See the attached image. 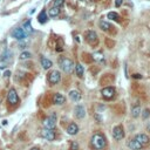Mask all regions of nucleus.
<instances>
[{"label": "nucleus", "instance_id": "1", "mask_svg": "<svg viewBox=\"0 0 150 150\" xmlns=\"http://www.w3.org/2000/svg\"><path fill=\"white\" fill-rule=\"evenodd\" d=\"M90 145L94 150L104 149L107 145V141H106V137L103 136V134H100V133L94 134L92 137V141H90Z\"/></svg>", "mask_w": 150, "mask_h": 150}, {"label": "nucleus", "instance_id": "2", "mask_svg": "<svg viewBox=\"0 0 150 150\" xmlns=\"http://www.w3.org/2000/svg\"><path fill=\"white\" fill-rule=\"evenodd\" d=\"M59 62H60V67L62 68V70L66 72V73H72L74 67H75L73 60H70L68 58H62V59H60Z\"/></svg>", "mask_w": 150, "mask_h": 150}, {"label": "nucleus", "instance_id": "3", "mask_svg": "<svg viewBox=\"0 0 150 150\" xmlns=\"http://www.w3.org/2000/svg\"><path fill=\"white\" fill-rule=\"evenodd\" d=\"M7 101H8L9 104H17L19 102V96H18L14 88L9 89V92L7 94Z\"/></svg>", "mask_w": 150, "mask_h": 150}, {"label": "nucleus", "instance_id": "4", "mask_svg": "<svg viewBox=\"0 0 150 150\" xmlns=\"http://www.w3.org/2000/svg\"><path fill=\"white\" fill-rule=\"evenodd\" d=\"M61 79V74L59 70H52L48 74V81L51 84H56Z\"/></svg>", "mask_w": 150, "mask_h": 150}, {"label": "nucleus", "instance_id": "5", "mask_svg": "<svg viewBox=\"0 0 150 150\" xmlns=\"http://www.w3.org/2000/svg\"><path fill=\"white\" fill-rule=\"evenodd\" d=\"M101 94H102V96L104 98L110 100V98L114 97V95H115V88H114V87H106V88H103L101 90Z\"/></svg>", "mask_w": 150, "mask_h": 150}, {"label": "nucleus", "instance_id": "6", "mask_svg": "<svg viewBox=\"0 0 150 150\" xmlns=\"http://www.w3.org/2000/svg\"><path fill=\"white\" fill-rule=\"evenodd\" d=\"M55 123H56V120H55V115L53 116H48L44 120V126L45 128L47 129H54L55 128Z\"/></svg>", "mask_w": 150, "mask_h": 150}, {"label": "nucleus", "instance_id": "7", "mask_svg": "<svg viewBox=\"0 0 150 150\" xmlns=\"http://www.w3.org/2000/svg\"><path fill=\"white\" fill-rule=\"evenodd\" d=\"M112 137H114L115 140H122L124 137V131H123V128L121 126H116L114 127V129H112Z\"/></svg>", "mask_w": 150, "mask_h": 150}, {"label": "nucleus", "instance_id": "8", "mask_svg": "<svg viewBox=\"0 0 150 150\" xmlns=\"http://www.w3.org/2000/svg\"><path fill=\"white\" fill-rule=\"evenodd\" d=\"M41 136L44 139L48 140V141H54L55 140V133L53 131V129H47L45 128L42 131H41Z\"/></svg>", "mask_w": 150, "mask_h": 150}, {"label": "nucleus", "instance_id": "9", "mask_svg": "<svg viewBox=\"0 0 150 150\" xmlns=\"http://www.w3.org/2000/svg\"><path fill=\"white\" fill-rule=\"evenodd\" d=\"M135 140L139 141L143 147L150 143V137L148 135H145V134H137L136 137H135Z\"/></svg>", "mask_w": 150, "mask_h": 150}, {"label": "nucleus", "instance_id": "10", "mask_svg": "<svg viewBox=\"0 0 150 150\" xmlns=\"http://www.w3.org/2000/svg\"><path fill=\"white\" fill-rule=\"evenodd\" d=\"M12 35H13L15 39H18V40H23L27 36V33L25 32L22 28H15L13 32H12Z\"/></svg>", "mask_w": 150, "mask_h": 150}, {"label": "nucleus", "instance_id": "11", "mask_svg": "<svg viewBox=\"0 0 150 150\" xmlns=\"http://www.w3.org/2000/svg\"><path fill=\"white\" fill-rule=\"evenodd\" d=\"M86 40L88 41L90 45H95L97 42V35L94 31H89L86 33Z\"/></svg>", "mask_w": 150, "mask_h": 150}, {"label": "nucleus", "instance_id": "12", "mask_svg": "<svg viewBox=\"0 0 150 150\" xmlns=\"http://www.w3.org/2000/svg\"><path fill=\"white\" fill-rule=\"evenodd\" d=\"M74 112H75V117L76 119H83L84 115H86L84 107L83 106H76L74 109Z\"/></svg>", "mask_w": 150, "mask_h": 150}, {"label": "nucleus", "instance_id": "13", "mask_svg": "<svg viewBox=\"0 0 150 150\" xmlns=\"http://www.w3.org/2000/svg\"><path fill=\"white\" fill-rule=\"evenodd\" d=\"M53 102H54V104H58V106L64 104L66 102V97L60 93H55V95L53 96Z\"/></svg>", "mask_w": 150, "mask_h": 150}, {"label": "nucleus", "instance_id": "14", "mask_svg": "<svg viewBox=\"0 0 150 150\" xmlns=\"http://www.w3.org/2000/svg\"><path fill=\"white\" fill-rule=\"evenodd\" d=\"M128 147H129L131 150H141V149L143 148V145H142L139 141H136L135 139H134V140H131V141H129Z\"/></svg>", "mask_w": 150, "mask_h": 150}, {"label": "nucleus", "instance_id": "15", "mask_svg": "<svg viewBox=\"0 0 150 150\" xmlns=\"http://www.w3.org/2000/svg\"><path fill=\"white\" fill-rule=\"evenodd\" d=\"M78 131H79V127L75 123H70L68 126V128H67V133L69 135H76Z\"/></svg>", "mask_w": 150, "mask_h": 150}, {"label": "nucleus", "instance_id": "16", "mask_svg": "<svg viewBox=\"0 0 150 150\" xmlns=\"http://www.w3.org/2000/svg\"><path fill=\"white\" fill-rule=\"evenodd\" d=\"M41 66H42L44 69H49V68L53 66V64H52L51 60H48V59H46V58H42V59H41Z\"/></svg>", "mask_w": 150, "mask_h": 150}, {"label": "nucleus", "instance_id": "17", "mask_svg": "<svg viewBox=\"0 0 150 150\" xmlns=\"http://www.w3.org/2000/svg\"><path fill=\"white\" fill-rule=\"evenodd\" d=\"M69 96H70V98L73 100V101H80L81 100V94L79 93V92H76V90H72L70 93H69Z\"/></svg>", "mask_w": 150, "mask_h": 150}, {"label": "nucleus", "instance_id": "18", "mask_svg": "<svg viewBox=\"0 0 150 150\" xmlns=\"http://www.w3.org/2000/svg\"><path fill=\"white\" fill-rule=\"evenodd\" d=\"M131 115H133V117H139V116L141 115V108H140L139 104L133 107V109H131Z\"/></svg>", "mask_w": 150, "mask_h": 150}, {"label": "nucleus", "instance_id": "19", "mask_svg": "<svg viewBox=\"0 0 150 150\" xmlns=\"http://www.w3.org/2000/svg\"><path fill=\"white\" fill-rule=\"evenodd\" d=\"M100 28H101L102 31H104V32H107V31H109L111 28V25L108 21H101L100 22Z\"/></svg>", "mask_w": 150, "mask_h": 150}, {"label": "nucleus", "instance_id": "20", "mask_svg": "<svg viewBox=\"0 0 150 150\" xmlns=\"http://www.w3.org/2000/svg\"><path fill=\"white\" fill-rule=\"evenodd\" d=\"M25 32H26L27 34H29V33H32L33 32V28H32V26H31V21L29 20H27V21H25V23H23V28H22Z\"/></svg>", "mask_w": 150, "mask_h": 150}, {"label": "nucleus", "instance_id": "21", "mask_svg": "<svg viewBox=\"0 0 150 150\" xmlns=\"http://www.w3.org/2000/svg\"><path fill=\"white\" fill-rule=\"evenodd\" d=\"M75 70H76V75H78L79 78L83 76V72H84V69H83V66H82V65H80V64L75 65Z\"/></svg>", "mask_w": 150, "mask_h": 150}, {"label": "nucleus", "instance_id": "22", "mask_svg": "<svg viewBox=\"0 0 150 150\" xmlns=\"http://www.w3.org/2000/svg\"><path fill=\"white\" fill-rule=\"evenodd\" d=\"M108 19L110 20H114V21H120V15L117 13H115V12H109L108 13Z\"/></svg>", "mask_w": 150, "mask_h": 150}, {"label": "nucleus", "instance_id": "23", "mask_svg": "<svg viewBox=\"0 0 150 150\" xmlns=\"http://www.w3.org/2000/svg\"><path fill=\"white\" fill-rule=\"evenodd\" d=\"M59 13H60L59 7L53 6V7L49 8V15H51V17H56V15H59Z\"/></svg>", "mask_w": 150, "mask_h": 150}, {"label": "nucleus", "instance_id": "24", "mask_svg": "<svg viewBox=\"0 0 150 150\" xmlns=\"http://www.w3.org/2000/svg\"><path fill=\"white\" fill-rule=\"evenodd\" d=\"M38 20H39L40 23H45L47 21V14H46V11H42L41 13L39 14V17H38Z\"/></svg>", "mask_w": 150, "mask_h": 150}, {"label": "nucleus", "instance_id": "25", "mask_svg": "<svg viewBox=\"0 0 150 150\" xmlns=\"http://www.w3.org/2000/svg\"><path fill=\"white\" fill-rule=\"evenodd\" d=\"M32 54L29 52H22L20 54V60H27V59H31Z\"/></svg>", "mask_w": 150, "mask_h": 150}, {"label": "nucleus", "instance_id": "26", "mask_svg": "<svg viewBox=\"0 0 150 150\" xmlns=\"http://www.w3.org/2000/svg\"><path fill=\"white\" fill-rule=\"evenodd\" d=\"M69 149H70V150H80V147H79L78 142L72 141V142H70V144H69Z\"/></svg>", "mask_w": 150, "mask_h": 150}, {"label": "nucleus", "instance_id": "27", "mask_svg": "<svg viewBox=\"0 0 150 150\" xmlns=\"http://www.w3.org/2000/svg\"><path fill=\"white\" fill-rule=\"evenodd\" d=\"M149 116H150V109H144V110L142 111V117H143V120L148 119Z\"/></svg>", "mask_w": 150, "mask_h": 150}, {"label": "nucleus", "instance_id": "28", "mask_svg": "<svg viewBox=\"0 0 150 150\" xmlns=\"http://www.w3.org/2000/svg\"><path fill=\"white\" fill-rule=\"evenodd\" d=\"M93 56H94V60H98V61H101L103 59V54L102 53H95Z\"/></svg>", "mask_w": 150, "mask_h": 150}, {"label": "nucleus", "instance_id": "29", "mask_svg": "<svg viewBox=\"0 0 150 150\" xmlns=\"http://www.w3.org/2000/svg\"><path fill=\"white\" fill-rule=\"evenodd\" d=\"M64 1H65V0H54V6L60 8V7H61V5L64 4Z\"/></svg>", "mask_w": 150, "mask_h": 150}, {"label": "nucleus", "instance_id": "30", "mask_svg": "<svg viewBox=\"0 0 150 150\" xmlns=\"http://www.w3.org/2000/svg\"><path fill=\"white\" fill-rule=\"evenodd\" d=\"M122 3H123V0H115V6H116V7H120V6L122 5Z\"/></svg>", "mask_w": 150, "mask_h": 150}, {"label": "nucleus", "instance_id": "31", "mask_svg": "<svg viewBox=\"0 0 150 150\" xmlns=\"http://www.w3.org/2000/svg\"><path fill=\"white\" fill-rule=\"evenodd\" d=\"M134 78H135V79H136V78H137V79H141L142 76H141L140 74H135V75H134Z\"/></svg>", "mask_w": 150, "mask_h": 150}, {"label": "nucleus", "instance_id": "32", "mask_svg": "<svg viewBox=\"0 0 150 150\" xmlns=\"http://www.w3.org/2000/svg\"><path fill=\"white\" fill-rule=\"evenodd\" d=\"M147 129H148V131H150V122H148V124H147Z\"/></svg>", "mask_w": 150, "mask_h": 150}, {"label": "nucleus", "instance_id": "33", "mask_svg": "<svg viewBox=\"0 0 150 150\" xmlns=\"http://www.w3.org/2000/svg\"><path fill=\"white\" fill-rule=\"evenodd\" d=\"M31 150H40V149H39V148H32Z\"/></svg>", "mask_w": 150, "mask_h": 150}]
</instances>
